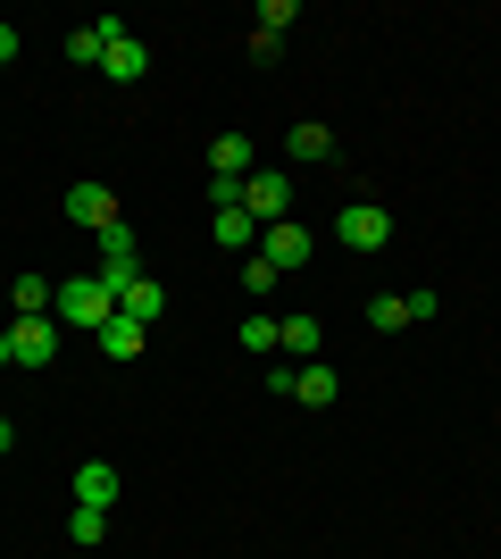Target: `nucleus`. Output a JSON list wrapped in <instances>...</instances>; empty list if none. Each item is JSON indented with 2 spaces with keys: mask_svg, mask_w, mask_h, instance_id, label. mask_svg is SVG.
Masks as SVG:
<instances>
[{
  "mask_svg": "<svg viewBox=\"0 0 501 559\" xmlns=\"http://www.w3.org/2000/svg\"><path fill=\"white\" fill-rule=\"evenodd\" d=\"M50 318L75 326V334H100L109 318H118V293H109L100 276H68V284H59V301H50Z\"/></svg>",
  "mask_w": 501,
  "mask_h": 559,
  "instance_id": "1",
  "label": "nucleus"
},
{
  "mask_svg": "<svg viewBox=\"0 0 501 559\" xmlns=\"http://www.w3.org/2000/svg\"><path fill=\"white\" fill-rule=\"evenodd\" d=\"M242 210L260 217V226H285L293 217V167H251L242 176Z\"/></svg>",
  "mask_w": 501,
  "mask_h": 559,
  "instance_id": "2",
  "label": "nucleus"
},
{
  "mask_svg": "<svg viewBox=\"0 0 501 559\" xmlns=\"http://www.w3.org/2000/svg\"><path fill=\"white\" fill-rule=\"evenodd\" d=\"M93 276L109 284V293H126V284L143 276V251H134V226H126V217L100 226V267H93Z\"/></svg>",
  "mask_w": 501,
  "mask_h": 559,
  "instance_id": "3",
  "label": "nucleus"
},
{
  "mask_svg": "<svg viewBox=\"0 0 501 559\" xmlns=\"http://www.w3.org/2000/svg\"><path fill=\"white\" fill-rule=\"evenodd\" d=\"M334 242H343V251H384V242H393V217H384L377 201H343V210H334Z\"/></svg>",
  "mask_w": 501,
  "mask_h": 559,
  "instance_id": "4",
  "label": "nucleus"
},
{
  "mask_svg": "<svg viewBox=\"0 0 501 559\" xmlns=\"http://www.w3.org/2000/svg\"><path fill=\"white\" fill-rule=\"evenodd\" d=\"M9 350H17V368H50L59 359V318H9Z\"/></svg>",
  "mask_w": 501,
  "mask_h": 559,
  "instance_id": "5",
  "label": "nucleus"
},
{
  "mask_svg": "<svg viewBox=\"0 0 501 559\" xmlns=\"http://www.w3.org/2000/svg\"><path fill=\"white\" fill-rule=\"evenodd\" d=\"M100 75H109V84H143V75H151V43L118 25V34H109V50H100Z\"/></svg>",
  "mask_w": 501,
  "mask_h": 559,
  "instance_id": "6",
  "label": "nucleus"
},
{
  "mask_svg": "<svg viewBox=\"0 0 501 559\" xmlns=\"http://www.w3.org/2000/svg\"><path fill=\"white\" fill-rule=\"evenodd\" d=\"M310 251H318V242H310V226H293V217H285V226H260V259L276 267V276H293V267H301Z\"/></svg>",
  "mask_w": 501,
  "mask_h": 559,
  "instance_id": "7",
  "label": "nucleus"
},
{
  "mask_svg": "<svg viewBox=\"0 0 501 559\" xmlns=\"http://www.w3.org/2000/svg\"><path fill=\"white\" fill-rule=\"evenodd\" d=\"M109 501H118V467H109V460H84V467H75V510H100V518H109Z\"/></svg>",
  "mask_w": 501,
  "mask_h": 559,
  "instance_id": "8",
  "label": "nucleus"
},
{
  "mask_svg": "<svg viewBox=\"0 0 501 559\" xmlns=\"http://www.w3.org/2000/svg\"><path fill=\"white\" fill-rule=\"evenodd\" d=\"M251 176V134H217L210 142V185H242Z\"/></svg>",
  "mask_w": 501,
  "mask_h": 559,
  "instance_id": "9",
  "label": "nucleus"
},
{
  "mask_svg": "<svg viewBox=\"0 0 501 559\" xmlns=\"http://www.w3.org/2000/svg\"><path fill=\"white\" fill-rule=\"evenodd\" d=\"M118 318H134V326H159V318H167V284L134 276V284L118 293Z\"/></svg>",
  "mask_w": 501,
  "mask_h": 559,
  "instance_id": "10",
  "label": "nucleus"
},
{
  "mask_svg": "<svg viewBox=\"0 0 501 559\" xmlns=\"http://www.w3.org/2000/svg\"><path fill=\"white\" fill-rule=\"evenodd\" d=\"M68 217H75V226H109V217H118V192H109V185H68Z\"/></svg>",
  "mask_w": 501,
  "mask_h": 559,
  "instance_id": "11",
  "label": "nucleus"
},
{
  "mask_svg": "<svg viewBox=\"0 0 501 559\" xmlns=\"http://www.w3.org/2000/svg\"><path fill=\"white\" fill-rule=\"evenodd\" d=\"M93 343H100V359H143V350H151V326H134V318H109Z\"/></svg>",
  "mask_w": 501,
  "mask_h": 559,
  "instance_id": "12",
  "label": "nucleus"
},
{
  "mask_svg": "<svg viewBox=\"0 0 501 559\" xmlns=\"http://www.w3.org/2000/svg\"><path fill=\"white\" fill-rule=\"evenodd\" d=\"M109 34H118V17H93V25H75V34H68V68H100Z\"/></svg>",
  "mask_w": 501,
  "mask_h": 559,
  "instance_id": "13",
  "label": "nucleus"
},
{
  "mask_svg": "<svg viewBox=\"0 0 501 559\" xmlns=\"http://www.w3.org/2000/svg\"><path fill=\"white\" fill-rule=\"evenodd\" d=\"M210 234L226 242V251H251V242H260V217L235 201V210H217V217H210Z\"/></svg>",
  "mask_w": 501,
  "mask_h": 559,
  "instance_id": "14",
  "label": "nucleus"
},
{
  "mask_svg": "<svg viewBox=\"0 0 501 559\" xmlns=\"http://www.w3.org/2000/svg\"><path fill=\"white\" fill-rule=\"evenodd\" d=\"M50 301H59V284H50V276H17V284H9V309H17V318H50Z\"/></svg>",
  "mask_w": 501,
  "mask_h": 559,
  "instance_id": "15",
  "label": "nucleus"
},
{
  "mask_svg": "<svg viewBox=\"0 0 501 559\" xmlns=\"http://www.w3.org/2000/svg\"><path fill=\"white\" fill-rule=\"evenodd\" d=\"M334 393H343V376H334V368H293V401H310V409H326Z\"/></svg>",
  "mask_w": 501,
  "mask_h": 559,
  "instance_id": "16",
  "label": "nucleus"
},
{
  "mask_svg": "<svg viewBox=\"0 0 501 559\" xmlns=\"http://www.w3.org/2000/svg\"><path fill=\"white\" fill-rule=\"evenodd\" d=\"M285 151H293V159H334V134H326V126H293V134H285Z\"/></svg>",
  "mask_w": 501,
  "mask_h": 559,
  "instance_id": "17",
  "label": "nucleus"
},
{
  "mask_svg": "<svg viewBox=\"0 0 501 559\" xmlns=\"http://www.w3.org/2000/svg\"><path fill=\"white\" fill-rule=\"evenodd\" d=\"M368 326H377V334H402L409 326V293H377V301H368Z\"/></svg>",
  "mask_w": 501,
  "mask_h": 559,
  "instance_id": "18",
  "label": "nucleus"
},
{
  "mask_svg": "<svg viewBox=\"0 0 501 559\" xmlns=\"http://www.w3.org/2000/svg\"><path fill=\"white\" fill-rule=\"evenodd\" d=\"M276 350H301V359H310L318 350V318H276Z\"/></svg>",
  "mask_w": 501,
  "mask_h": 559,
  "instance_id": "19",
  "label": "nucleus"
},
{
  "mask_svg": "<svg viewBox=\"0 0 501 559\" xmlns=\"http://www.w3.org/2000/svg\"><path fill=\"white\" fill-rule=\"evenodd\" d=\"M68 543H84V551L109 543V518H100V510H68Z\"/></svg>",
  "mask_w": 501,
  "mask_h": 559,
  "instance_id": "20",
  "label": "nucleus"
},
{
  "mask_svg": "<svg viewBox=\"0 0 501 559\" xmlns=\"http://www.w3.org/2000/svg\"><path fill=\"white\" fill-rule=\"evenodd\" d=\"M242 350H251V359H267V350H276V318H260V309H251V318H242Z\"/></svg>",
  "mask_w": 501,
  "mask_h": 559,
  "instance_id": "21",
  "label": "nucleus"
},
{
  "mask_svg": "<svg viewBox=\"0 0 501 559\" xmlns=\"http://www.w3.org/2000/svg\"><path fill=\"white\" fill-rule=\"evenodd\" d=\"M242 293H276V267L260 251H242Z\"/></svg>",
  "mask_w": 501,
  "mask_h": 559,
  "instance_id": "22",
  "label": "nucleus"
},
{
  "mask_svg": "<svg viewBox=\"0 0 501 559\" xmlns=\"http://www.w3.org/2000/svg\"><path fill=\"white\" fill-rule=\"evenodd\" d=\"M285 25H293V0H267V9H260V25H251V34H276V43H285Z\"/></svg>",
  "mask_w": 501,
  "mask_h": 559,
  "instance_id": "23",
  "label": "nucleus"
},
{
  "mask_svg": "<svg viewBox=\"0 0 501 559\" xmlns=\"http://www.w3.org/2000/svg\"><path fill=\"white\" fill-rule=\"evenodd\" d=\"M17 50H25V43H17V25H0V68H9V59H17Z\"/></svg>",
  "mask_w": 501,
  "mask_h": 559,
  "instance_id": "24",
  "label": "nucleus"
},
{
  "mask_svg": "<svg viewBox=\"0 0 501 559\" xmlns=\"http://www.w3.org/2000/svg\"><path fill=\"white\" fill-rule=\"evenodd\" d=\"M0 368H17V350H9V326H0Z\"/></svg>",
  "mask_w": 501,
  "mask_h": 559,
  "instance_id": "25",
  "label": "nucleus"
},
{
  "mask_svg": "<svg viewBox=\"0 0 501 559\" xmlns=\"http://www.w3.org/2000/svg\"><path fill=\"white\" fill-rule=\"evenodd\" d=\"M9 443H17V426H9V418H0V451H9Z\"/></svg>",
  "mask_w": 501,
  "mask_h": 559,
  "instance_id": "26",
  "label": "nucleus"
}]
</instances>
